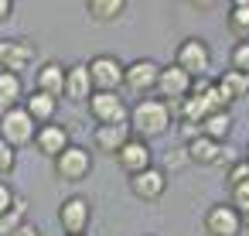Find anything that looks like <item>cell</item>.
<instances>
[{"instance_id": "obj_32", "label": "cell", "mask_w": 249, "mask_h": 236, "mask_svg": "<svg viewBox=\"0 0 249 236\" xmlns=\"http://www.w3.org/2000/svg\"><path fill=\"white\" fill-rule=\"evenodd\" d=\"M235 209H239V216H242V226L249 229V198H239V202H232Z\"/></svg>"}, {"instance_id": "obj_24", "label": "cell", "mask_w": 249, "mask_h": 236, "mask_svg": "<svg viewBox=\"0 0 249 236\" xmlns=\"http://www.w3.org/2000/svg\"><path fill=\"white\" fill-rule=\"evenodd\" d=\"M229 31L235 41H249V0H235L229 4Z\"/></svg>"}, {"instance_id": "obj_11", "label": "cell", "mask_w": 249, "mask_h": 236, "mask_svg": "<svg viewBox=\"0 0 249 236\" xmlns=\"http://www.w3.org/2000/svg\"><path fill=\"white\" fill-rule=\"evenodd\" d=\"M126 185H130V195L133 198H140V202H160L167 195V171L154 164V168L126 178Z\"/></svg>"}, {"instance_id": "obj_31", "label": "cell", "mask_w": 249, "mask_h": 236, "mask_svg": "<svg viewBox=\"0 0 249 236\" xmlns=\"http://www.w3.org/2000/svg\"><path fill=\"white\" fill-rule=\"evenodd\" d=\"M14 202H18V192H14L7 181H0V216L11 212V209H14Z\"/></svg>"}, {"instance_id": "obj_18", "label": "cell", "mask_w": 249, "mask_h": 236, "mask_svg": "<svg viewBox=\"0 0 249 236\" xmlns=\"http://www.w3.org/2000/svg\"><path fill=\"white\" fill-rule=\"evenodd\" d=\"M126 0H86V18L92 24H113L126 14Z\"/></svg>"}, {"instance_id": "obj_34", "label": "cell", "mask_w": 249, "mask_h": 236, "mask_svg": "<svg viewBox=\"0 0 249 236\" xmlns=\"http://www.w3.org/2000/svg\"><path fill=\"white\" fill-rule=\"evenodd\" d=\"M11 236H41V229H38L35 222H24V226H21L18 233H11Z\"/></svg>"}, {"instance_id": "obj_10", "label": "cell", "mask_w": 249, "mask_h": 236, "mask_svg": "<svg viewBox=\"0 0 249 236\" xmlns=\"http://www.w3.org/2000/svg\"><path fill=\"white\" fill-rule=\"evenodd\" d=\"M160 69L154 59H133L126 62V79H123V89H130L137 99H147L150 93H157V79H160Z\"/></svg>"}, {"instance_id": "obj_2", "label": "cell", "mask_w": 249, "mask_h": 236, "mask_svg": "<svg viewBox=\"0 0 249 236\" xmlns=\"http://www.w3.org/2000/svg\"><path fill=\"white\" fill-rule=\"evenodd\" d=\"M174 65L184 69L191 79H205L212 72V45L205 38H198V35L181 38L178 48H174Z\"/></svg>"}, {"instance_id": "obj_26", "label": "cell", "mask_w": 249, "mask_h": 236, "mask_svg": "<svg viewBox=\"0 0 249 236\" xmlns=\"http://www.w3.org/2000/svg\"><path fill=\"white\" fill-rule=\"evenodd\" d=\"M24 222H28V198H24V195H18L14 209L0 216V236H11V233H18Z\"/></svg>"}, {"instance_id": "obj_23", "label": "cell", "mask_w": 249, "mask_h": 236, "mask_svg": "<svg viewBox=\"0 0 249 236\" xmlns=\"http://www.w3.org/2000/svg\"><path fill=\"white\" fill-rule=\"evenodd\" d=\"M225 185H229V202L249 198V161H246V157H242L235 168L225 171Z\"/></svg>"}, {"instance_id": "obj_33", "label": "cell", "mask_w": 249, "mask_h": 236, "mask_svg": "<svg viewBox=\"0 0 249 236\" xmlns=\"http://www.w3.org/2000/svg\"><path fill=\"white\" fill-rule=\"evenodd\" d=\"M11 14H14V0H0V24L11 21Z\"/></svg>"}, {"instance_id": "obj_21", "label": "cell", "mask_w": 249, "mask_h": 236, "mask_svg": "<svg viewBox=\"0 0 249 236\" xmlns=\"http://www.w3.org/2000/svg\"><path fill=\"white\" fill-rule=\"evenodd\" d=\"M215 86H218V93L225 96L229 106L249 96V76H239V72H232V69H225L222 76H215Z\"/></svg>"}, {"instance_id": "obj_22", "label": "cell", "mask_w": 249, "mask_h": 236, "mask_svg": "<svg viewBox=\"0 0 249 236\" xmlns=\"http://www.w3.org/2000/svg\"><path fill=\"white\" fill-rule=\"evenodd\" d=\"M218 147H222V144H215V140H212V137H205V134L184 144V151H188L191 164H201V168H208V164H215V161H218Z\"/></svg>"}, {"instance_id": "obj_8", "label": "cell", "mask_w": 249, "mask_h": 236, "mask_svg": "<svg viewBox=\"0 0 249 236\" xmlns=\"http://www.w3.org/2000/svg\"><path fill=\"white\" fill-rule=\"evenodd\" d=\"M58 226L65 236H86L92 226V205L86 195H69L58 205Z\"/></svg>"}, {"instance_id": "obj_5", "label": "cell", "mask_w": 249, "mask_h": 236, "mask_svg": "<svg viewBox=\"0 0 249 236\" xmlns=\"http://www.w3.org/2000/svg\"><path fill=\"white\" fill-rule=\"evenodd\" d=\"M35 134H38V123L24 106H14L7 113H0V140H7L11 147L21 151V147L35 144Z\"/></svg>"}, {"instance_id": "obj_12", "label": "cell", "mask_w": 249, "mask_h": 236, "mask_svg": "<svg viewBox=\"0 0 249 236\" xmlns=\"http://www.w3.org/2000/svg\"><path fill=\"white\" fill-rule=\"evenodd\" d=\"M191 86H195V79H191L184 69H178L174 62H167V65L160 69V79H157V99H164V103H181L184 96H191Z\"/></svg>"}, {"instance_id": "obj_15", "label": "cell", "mask_w": 249, "mask_h": 236, "mask_svg": "<svg viewBox=\"0 0 249 236\" xmlns=\"http://www.w3.org/2000/svg\"><path fill=\"white\" fill-rule=\"evenodd\" d=\"M92 93H96V86H92V76H89V62H72L69 72H65V99L86 106Z\"/></svg>"}, {"instance_id": "obj_13", "label": "cell", "mask_w": 249, "mask_h": 236, "mask_svg": "<svg viewBox=\"0 0 249 236\" xmlns=\"http://www.w3.org/2000/svg\"><path fill=\"white\" fill-rule=\"evenodd\" d=\"M116 168L126 175V178H133V175H140V171H147V168H154V151H150V144L147 140H140V137H133L116 157Z\"/></svg>"}, {"instance_id": "obj_3", "label": "cell", "mask_w": 249, "mask_h": 236, "mask_svg": "<svg viewBox=\"0 0 249 236\" xmlns=\"http://www.w3.org/2000/svg\"><path fill=\"white\" fill-rule=\"evenodd\" d=\"M38 41L35 38H0V72L24 76L38 62Z\"/></svg>"}, {"instance_id": "obj_19", "label": "cell", "mask_w": 249, "mask_h": 236, "mask_svg": "<svg viewBox=\"0 0 249 236\" xmlns=\"http://www.w3.org/2000/svg\"><path fill=\"white\" fill-rule=\"evenodd\" d=\"M24 99H28L24 79L14 76V72H0V113H7L14 106H24Z\"/></svg>"}, {"instance_id": "obj_7", "label": "cell", "mask_w": 249, "mask_h": 236, "mask_svg": "<svg viewBox=\"0 0 249 236\" xmlns=\"http://www.w3.org/2000/svg\"><path fill=\"white\" fill-rule=\"evenodd\" d=\"M201 229H205V236H239L246 226L232 202H212L201 216Z\"/></svg>"}, {"instance_id": "obj_14", "label": "cell", "mask_w": 249, "mask_h": 236, "mask_svg": "<svg viewBox=\"0 0 249 236\" xmlns=\"http://www.w3.org/2000/svg\"><path fill=\"white\" fill-rule=\"evenodd\" d=\"M35 147L45 154V157H58L65 147H72V130L65 127V123H45V127H38V134H35Z\"/></svg>"}, {"instance_id": "obj_29", "label": "cell", "mask_w": 249, "mask_h": 236, "mask_svg": "<svg viewBox=\"0 0 249 236\" xmlns=\"http://www.w3.org/2000/svg\"><path fill=\"white\" fill-rule=\"evenodd\" d=\"M191 164V157H188V151L184 147H178V151H167L164 154V171H181V168H188Z\"/></svg>"}, {"instance_id": "obj_20", "label": "cell", "mask_w": 249, "mask_h": 236, "mask_svg": "<svg viewBox=\"0 0 249 236\" xmlns=\"http://www.w3.org/2000/svg\"><path fill=\"white\" fill-rule=\"evenodd\" d=\"M24 110L35 117V123H38V127H45V123H55L58 99H55V96H48V93H38V89H31V93H28V99H24Z\"/></svg>"}, {"instance_id": "obj_28", "label": "cell", "mask_w": 249, "mask_h": 236, "mask_svg": "<svg viewBox=\"0 0 249 236\" xmlns=\"http://www.w3.org/2000/svg\"><path fill=\"white\" fill-rule=\"evenodd\" d=\"M18 168V147H11L7 140H0V181H7Z\"/></svg>"}, {"instance_id": "obj_25", "label": "cell", "mask_w": 249, "mask_h": 236, "mask_svg": "<svg viewBox=\"0 0 249 236\" xmlns=\"http://www.w3.org/2000/svg\"><path fill=\"white\" fill-rule=\"evenodd\" d=\"M232 127H235V120H232V113L225 110V113H212V117L201 123V134H205V137H212L215 144H229Z\"/></svg>"}, {"instance_id": "obj_27", "label": "cell", "mask_w": 249, "mask_h": 236, "mask_svg": "<svg viewBox=\"0 0 249 236\" xmlns=\"http://www.w3.org/2000/svg\"><path fill=\"white\" fill-rule=\"evenodd\" d=\"M229 69L239 76H249V41H235L229 52Z\"/></svg>"}, {"instance_id": "obj_9", "label": "cell", "mask_w": 249, "mask_h": 236, "mask_svg": "<svg viewBox=\"0 0 249 236\" xmlns=\"http://www.w3.org/2000/svg\"><path fill=\"white\" fill-rule=\"evenodd\" d=\"M89 76L96 93H120L126 79V62H120L116 55H96L89 59Z\"/></svg>"}, {"instance_id": "obj_17", "label": "cell", "mask_w": 249, "mask_h": 236, "mask_svg": "<svg viewBox=\"0 0 249 236\" xmlns=\"http://www.w3.org/2000/svg\"><path fill=\"white\" fill-rule=\"evenodd\" d=\"M65 72H69V65H62V62H41L35 69V89L62 99L65 96Z\"/></svg>"}, {"instance_id": "obj_6", "label": "cell", "mask_w": 249, "mask_h": 236, "mask_svg": "<svg viewBox=\"0 0 249 236\" xmlns=\"http://www.w3.org/2000/svg\"><path fill=\"white\" fill-rule=\"evenodd\" d=\"M86 113L96 120V127H116L130 123V106L123 103L120 93H92L86 103Z\"/></svg>"}, {"instance_id": "obj_1", "label": "cell", "mask_w": 249, "mask_h": 236, "mask_svg": "<svg viewBox=\"0 0 249 236\" xmlns=\"http://www.w3.org/2000/svg\"><path fill=\"white\" fill-rule=\"evenodd\" d=\"M171 123H174V110H171V103H164L157 96L137 99L130 106V130H133V137H140L147 144L154 137H164L171 130Z\"/></svg>"}, {"instance_id": "obj_35", "label": "cell", "mask_w": 249, "mask_h": 236, "mask_svg": "<svg viewBox=\"0 0 249 236\" xmlns=\"http://www.w3.org/2000/svg\"><path fill=\"white\" fill-rule=\"evenodd\" d=\"M242 157H246V161H249V144H246V151H242Z\"/></svg>"}, {"instance_id": "obj_4", "label": "cell", "mask_w": 249, "mask_h": 236, "mask_svg": "<svg viewBox=\"0 0 249 236\" xmlns=\"http://www.w3.org/2000/svg\"><path fill=\"white\" fill-rule=\"evenodd\" d=\"M52 171H55L58 181H69V185L86 181V178L92 175V151L82 147V144H72V147H65V151L52 161Z\"/></svg>"}, {"instance_id": "obj_16", "label": "cell", "mask_w": 249, "mask_h": 236, "mask_svg": "<svg viewBox=\"0 0 249 236\" xmlns=\"http://www.w3.org/2000/svg\"><path fill=\"white\" fill-rule=\"evenodd\" d=\"M133 140V130H130V123H116V127H96L92 130V144H96V151L99 154H106V157H116L126 144Z\"/></svg>"}, {"instance_id": "obj_30", "label": "cell", "mask_w": 249, "mask_h": 236, "mask_svg": "<svg viewBox=\"0 0 249 236\" xmlns=\"http://www.w3.org/2000/svg\"><path fill=\"white\" fill-rule=\"evenodd\" d=\"M239 161H242V154H239L232 144H222V147H218V161H215V168H225V171H229V168H235Z\"/></svg>"}]
</instances>
